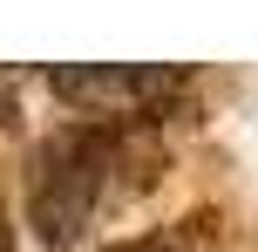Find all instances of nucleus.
<instances>
[{"mask_svg": "<svg viewBox=\"0 0 258 252\" xmlns=\"http://www.w3.org/2000/svg\"><path fill=\"white\" fill-rule=\"evenodd\" d=\"M0 252H14V239H7V212H0Z\"/></svg>", "mask_w": 258, "mask_h": 252, "instance_id": "nucleus-3", "label": "nucleus"}, {"mask_svg": "<svg viewBox=\"0 0 258 252\" xmlns=\"http://www.w3.org/2000/svg\"><path fill=\"white\" fill-rule=\"evenodd\" d=\"M136 252H163V245H136Z\"/></svg>", "mask_w": 258, "mask_h": 252, "instance_id": "nucleus-4", "label": "nucleus"}, {"mask_svg": "<svg viewBox=\"0 0 258 252\" xmlns=\"http://www.w3.org/2000/svg\"><path fill=\"white\" fill-rule=\"evenodd\" d=\"M48 82L61 95H95V103H136V95L170 89V75H156V68H54Z\"/></svg>", "mask_w": 258, "mask_h": 252, "instance_id": "nucleus-2", "label": "nucleus"}, {"mask_svg": "<svg viewBox=\"0 0 258 252\" xmlns=\"http://www.w3.org/2000/svg\"><path fill=\"white\" fill-rule=\"evenodd\" d=\"M102 171H109V136H95V130L54 136V143L34 157V225H41L48 245H68L82 225H89Z\"/></svg>", "mask_w": 258, "mask_h": 252, "instance_id": "nucleus-1", "label": "nucleus"}]
</instances>
